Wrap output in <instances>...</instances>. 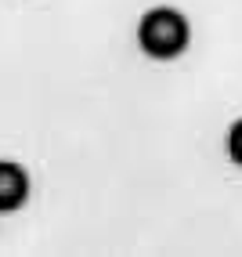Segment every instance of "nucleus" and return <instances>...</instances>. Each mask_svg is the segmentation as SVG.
<instances>
[{
    "instance_id": "2",
    "label": "nucleus",
    "mask_w": 242,
    "mask_h": 257,
    "mask_svg": "<svg viewBox=\"0 0 242 257\" xmlns=\"http://www.w3.org/2000/svg\"><path fill=\"white\" fill-rule=\"evenodd\" d=\"M26 199H29V174L19 163L0 160V214L19 210Z\"/></svg>"
},
{
    "instance_id": "3",
    "label": "nucleus",
    "mask_w": 242,
    "mask_h": 257,
    "mask_svg": "<svg viewBox=\"0 0 242 257\" xmlns=\"http://www.w3.org/2000/svg\"><path fill=\"white\" fill-rule=\"evenodd\" d=\"M228 156H231V163L242 167V119L228 131Z\"/></svg>"
},
{
    "instance_id": "1",
    "label": "nucleus",
    "mask_w": 242,
    "mask_h": 257,
    "mask_svg": "<svg viewBox=\"0 0 242 257\" xmlns=\"http://www.w3.org/2000/svg\"><path fill=\"white\" fill-rule=\"evenodd\" d=\"M192 40V26L177 8H152L137 22V47L148 58H177Z\"/></svg>"
}]
</instances>
